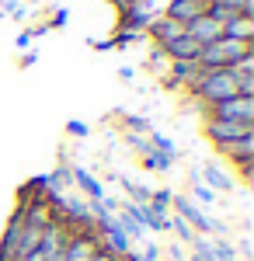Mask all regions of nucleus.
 Masks as SVG:
<instances>
[{"mask_svg":"<svg viewBox=\"0 0 254 261\" xmlns=\"http://www.w3.org/2000/svg\"><path fill=\"white\" fill-rule=\"evenodd\" d=\"M192 195H195L198 202H206V205H209V202H216V192H213V188H206V185L198 181V171L192 174Z\"/></svg>","mask_w":254,"mask_h":261,"instance_id":"nucleus-22","label":"nucleus"},{"mask_svg":"<svg viewBox=\"0 0 254 261\" xmlns=\"http://www.w3.org/2000/svg\"><path fill=\"white\" fill-rule=\"evenodd\" d=\"M0 14H14V18H24V4H21V0H4V11H0Z\"/></svg>","mask_w":254,"mask_h":261,"instance_id":"nucleus-27","label":"nucleus"},{"mask_svg":"<svg viewBox=\"0 0 254 261\" xmlns=\"http://www.w3.org/2000/svg\"><path fill=\"white\" fill-rule=\"evenodd\" d=\"M122 188L129 192V199H133V205H143V202H150V188L146 185H136V181H129V178H122Z\"/></svg>","mask_w":254,"mask_h":261,"instance_id":"nucleus-17","label":"nucleus"},{"mask_svg":"<svg viewBox=\"0 0 254 261\" xmlns=\"http://www.w3.org/2000/svg\"><path fill=\"white\" fill-rule=\"evenodd\" d=\"M216 150H219L226 161H234L237 167H244V164H254V136H240V140L219 143Z\"/></svg>","mask_w":254,"mask_h":261,"instance_id":"nucleus-8","label":"nucleus"},{"mask_svg":"<svg viewBox=\"0 0 254 261\" xmlns=\"http://www.w3.org/2000/svg\"><path fill=\"white\" fill-rule=\"evenodd\" d=\"M146 32H150V39L157 42V49H164V45H171L174 39L185 35V24H177V21H171V18H154L146 24Z\"/></svg>","mask_w":254,"mask_h":261,"instance_id":"nucleus-9","label":"nucleus"},{"mask_svg":"<svg viewBox=\"0 0 254 261\" xmlns=\"http://www.w3.org/2000/svg\"><path fill=\"white\" fill-rule=\"evenodd\" d=\"M198 73H202V66H198V63H171L164 81L171 84V87H192Z\"/></svg>","mask_w":254,"mask_h":261,"instance_id":"nucleus-12","label":"nucleus"},{"mask_svg":"<svg viewBox=\"0 0 254 261\" xmlns=\"http://www.w3.org/2000/svg\"><path fill=\"white\" fill-rule=\"evenodd\" d=\"M171 205L177 209V216L188 223L192 230H198V233H223V226H219L216 220H209V216H206L192 199H171Z\"/></svg>","mask_w":254,"mask_h":261,"instance_id":"nucleus-6","label":"nucleus"},{"mask_svg":"<svg viewBox=\"0 0 254 261\" xmlns=\"http://www.w3.org/2000/svg\"><path fill=\"white\" fill-rule=\"evenodd\" d=\"M206 14V0H171L167 4V11H164V18L177 21V24H188V21H195Z\"/></svg>","mask_w":254,"mask_h":261,"instance_id":"nucleus-10","label":"nucleus"},{"mask_svg":"<svg viewBox=\"0 0 254 261\" xmlns=\"http://www.w3.org/2000/svg\"><path fill=\"white\" fill-rule=\"evenodd\" d=\"M223 39H234V42H254V18L234 14V18L223 24Z\"/></svg>","mask_w":254,"mask_h":261,"instance_id":"nucleus-13","label":"nucleus"},{"mask_svg":"<svg viewBox=\"0 0 254 261\" xmlns=\"http://www.w3.org/2000/svg\"><path fill=\"white\" fill-rule=\"evenodd\" d=\"M70 181H73V178H70V167H56V171L49 174V181H42V185H49V188L56 192V188H66Z\"/></svg>","mask_w":254,"mask_h":261,"instance_id":"nucleus-23","label":"nucleus"},{"mask_svg":"<svg viewBox=\"0 0 254 261\" xmlns=\"http://www.w3.org/2000/svg\"><path fill=\"white\" fill-rule=\"evenodd\" d=\"M91 261H125V258H115V254H108V251H98Z\"/></svg>","mask_w":254,"mask_h":261,"instance_id":"nucleus-32","label":"nucleus"},{"mask_svg":"<svg viewBox=\"0 0 254 261\" xmlns=\"http://www.w3.org/2000/svg\"><path fill=\"white\" fill-rule=\"evenodd\" d=\"M143 164H146V167H150V171H171V157H164V153H157V150H150V153H146V157H143Z\"/></svg>","mask_w":254,"mask_h":261,"instance_id":"nucleus-21","label":"nucleus"},{"mask_svg":"<svg viewBox=\"0 0 254 261\" xmlns=\"http://www.w3.org/2000/svg\"><path fill=\"white\" fill-rule=\"evenodd\" d=\"M209 115H213V119H226V122H254V98H240V94H234V98L213 105Z\"/></svg>","mask_w":254,"mask_h":261,"instance_id":"nucleus-5","label":"nucleus"},{"mask_svg":"<svg viewBox=\"0 0 254 261\" xmlns=\"http://www.w3.org/2000/svg\"><path fill=\"white\" fill-rule=\"evenodd\" d=\"M150 146H154L157 153H164V157H171V161L177 157V146H174V140H167L164 133H150Z\"/></svg>","mask_w":254,"mask_h":261,"instance_id":"nucleus-18","label":"nucleus"},{"mask_svg":"<svg viewBox=\"0 0 254 261\" xmlns=\"http://www.w3.org/2000/svg\"><path fill=\"white\" fill-rule=\"evenodd\" d=\"M98 251H101V244L94 230H73L66 251H63V261H91Z\"/></svg>","mask_w":254,"mask_h":261,"instance_id":"nucleus-4","label":"nucleus"},{"mask_svg":"<svg viewBox=\"0 0 254 261\" xmlns=\"http://www.w3.org/2000/svg\"><path fill=\"white\" fill-rule=\"evenodd\" d=\"M188 91H192L206 108H213V105H219V101L234 98L237 84H234V73H230V70H202Z\"/></svg>","mask_w":254,"mask_h":261,"instance_id":"nucleus-1","label":"nucleus"},{"mask_svg":"<svg viewBox=\"0 0 254 261\" xmlns=\"http://www.w3.org/2000/svg\"><path fill=\"white\" fill-rule=\"evenodd\" d=\"M112 4H115V7H118V11H129V7H136V4H139V0H112Z\"/></svg>","mask_w":254,"mask_h":261,"instance_id":"nucleus-33","label":"nucleus"},{"mask_svg":"<svg viewBox=\"0 0 254 261\" xmlns=\"http://www.w3.org/2000/svg\"><path fill=\"white\" fill-rule=\"evenodd\" d=\"M167 230H174V233H177V237H181L185 244H192V241L198 237V233H195V230H192V226H188L185 220H181V216H167Z\"/></svg>","mask_w":254,"mask_h":261,"instance_id":"nucleus-20","label":"nucleus"},{"mask_svg":"<svg viewBox=\"0 0 254 261\" xmlns=\"http://www.w3.org/2000/svg\"><path fill=\"white\" fill-rule=\"evenodd\" d=\"M247 53H254V42H234V39H216L209 45L198 49V66L202 70H226L237 60H244Z\"/></svg>","mask_w":254,"mask_h":261,"instance_id":"nucleus-2","label":"nucleus"},{"mask_svg":"<svg viewBox=\"0 0 254 261\" xmlns=\"http://www.w3.org/2000/svg\"><path fill=\"white\" fill-rule=\"evenodd\" d=\"M150 11H146V7H129V11H122V32H139V35H143V32H146V24H150Z\"/></svg>","mask_w":254,"mask_h":261,"instance_id":"nucleus-16","label":"nucleus"},{"mask_svg":"<svg viewBox=\"0 0 254 261\" xmlns=\"http://www.w3.org/2000/svg\"><path fill=\"white\" fill-rule=\"evenodd\" d=\"M206 136L219 146V143L240 140V136H254V122H226V119H206Z\"/></svg>","mask_w":254,"mask_h":261,"instance_id":"nucleus-3","label":"nucleus"},{"mask_svg":"<svg viewBox=\"0 0 254 261\" xmlns=\"http://www.w3.org/2000/svg\"><path fill=\"white\" fill-rule=\"evenodd\" d=\"M125 125H129V133H143V136H146V133H154V129H150V122L139 119V115H125Z\"/></svg>","mask_w":254,"mask_h":261,"instance_id":"nucleus-26","label":"nucleus"},{"mask_svg":"<svg viewBox=\"0 0 254 261\" xmlns=\"http://www.w3.org/2000/svg\"><path fill=\"white\" fill-rule=\"evenodd\" d=\"M192 261H216L213 251H209V241H202V237L192 241Z\"/></svg>","mask_w":254,"mask_h":261,"instance_id":"nucleus-24","label":"nucleus"},{"mask_svg":"<svg viewBox=\"0 0 254 261\" xmlns=\"http://www.w3.org/2000/svg\"><path fill=\"white\" fill-rule=\"evenodd\" d=\"M198 181H202L206 188H213V192H230V188H234L230 174H226L223 167H216V164H206V167L198 171Z\"/></svg>","mask_w":254,"mask_h":261,"instance_id":"nucleus-14","label":"nucleus"},{"mask_svg":"<svg viewBox=\"0 0 254 261\" xmlns=\"http://www.w3.org/2000/svg\"><path fill=\"white\" fill-rule=\"evenodd\" d=\"M66 129H70V136H80V140H84V136H87V133H91V129H87V125H84V122H70V125H66Z\"/></svg>","mask_w":254,"mask_h":261,"instance_id":"nucleus-28","label":"nucleus"},{"mask_svg":"<svg viewBox=\"0 0 254 261\" xmlns=\"http://www.w3.org/2000/svg\"><path fill=\"white\" fill-rule=\"evenodd\" d=\"M240 14L244 18H254V0H240Z\"/></svg>","mask_w":254,"mask_h":261,"instance_id":"nucleus-31","label":"nucleus"},{"mask_svg":"<svg viewBox=\"0 0 254 261\" xmlns=\"http://www.w3.org/2000/svg\"><path fill=\"white\" fill-rule=\"evenodd\" d=\"M28 42H32V35H28V32H21V35H18V49H28Z\"/></svg>","mask_w":254,"mask_h":261,"instance_id":"nucleus-34","label":"nucleus"},{"mask_svg":"<svg viewBox=\"0 0 254 261\" xmlns=\"http://www.w3.org/2000/svg\"><path fill=\"white\" fill-rule=\"evenodd\" d=\"M209 251H213V258H216V261H237V247H234L230 241H223V237L209 244Z\"/></svg>","mask_w":254,"mask_h":261,"instance_id":"nucleus-19","label":"nucleus"},{"mask_svg":"<svg viewBox=\"0 0 254 261\" xmlns=\"http://www.w3.org/2000/svg\"><path fill=\"white\" fill-rule=\"evenodd\" d=\"M198 49H202V45H198L192 35H181V39H174L171 45H164V56H167L171 63H195Z\"/></svg>","mask_w":254,"mask_h":261,"instance_id":"nucleus-11","label":"nucleus"},{"mask_svg":"<svg viewBox=\"0 0 254 261\" xmlns=\"http://www.w3.org/2000/svg\"><path fill=\"white\" fill-rule=\"evenodd\" d=\"M206 4H219V7H226V11L240 14V0H206Z\"/></svg>","mask_w":254,"mask_h":261,"instance_id":"nucleus-29","label":"nucleus"},{"mask_svg":"<svg viewBox=\"0 0 254 261\" xmlns=\"http://www.w3.org/2000/svg\"><path fill=\"white\" fill-rule=\"evenodd\" d=\"M185 35H192L198 45H209V42L223 39V24L213 21L209 14H202V18H195V21H188V24H185Z\"/></svg>","mask_w":254,"mask_h":261,"instance_id":"nucleus-7","label":"nucleus"},{"mask_svg":"<svg viewBox=\"0 0 254 261\" xmlns=\"http://www.w3.org/2000/svg\"><path fill=\"white\" fill-rule=\"evenodd\" d=\"M70 178L80 185V192H87V199H91V202H101V199H105V188H101V181L94 178V174H87L84 167H73V171H70Z\"/></svg>","mask_w":254,"mask_h":261,"instance_id":"nucleus-15","label":"nucleus"},{"mask_svg":"<svg viewBox=\"0 0 254 261\" xmlns=\"http://www.w3.org/2000/svg\"><path fill=\"white\" fill-rule=\"evenodd\" d=\"M167 66H171V60L164 56V49H154V56H150V70H157L160 77H167Z\"/></svg>","mask_w":254,"mask_h":261,"instance_id":"nucleus-25","label":"nucleus"},{"mask_svg":"<svg viewBox=\"0 0 254 261\" xmlns=\"http://www.w3.org/2000/svg\"><path fill=\"white\" fill-rule=\"evenodd\" d=\"M66 18H70V14H66V11L59 7L56 14H53V21H49V28H63V24H66Z\"/></svg>","mask_w":254,"mask_h":261,"instance_id":"nucleus-30","label":"nucleus"}]
</instances>
